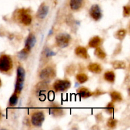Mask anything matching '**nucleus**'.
I'll use <instances>...</instances> for the list:
<instances>
[{"mask_svg":"<svg viewBox=\"0 0 130 130\" xmlns=\"http://www.w3.org/2000/svg\"><path fill=\"white\" fill-rule=\"evenodd\" d=\"M130 15V6L129 5H126L123 7V16L124 17H128Z\"/></svg>","mask_w":130,"mask_h":130,"instance_id":"nucleus-26","label":"nucleus"},{"mask_svg":"<svg viewBox=\"0 0 130 130\" xmlns=\"http://www.w3.org/2000/svg\"><path fill=\"white\" fill-rule=\"evenodd\" d=\"M77 93L79 96H81V98H83V99H86V98L90 97V96H91L93 95L92 92L89 89L85 87L79 88L77 90Z\"/></svg>","mask_w":130,"mask_h":130,"instance_id":"nucleus-15","label":"nucleus"},{"mask_svg":"<svg viewBox=\"0 0 130 130\" xmlns=\"http://www.w3.org/2000/svg\"><path fill=\"white\" fill-rule=\"evenodd\" d=\"M89 14H90V16L91 17V19H93L95 21L99 20L102 17V12L101 8L99 6V5H96V4L91 6V7L90 9V11H89Z\"/></svg>","mask_w":130,"mask_h":130,"instance_id":"nucleus-8","label":"nucleus"},{"mask_svg":"<svg viewBox=\"0 0 130 130\" xmlns=\"http://www.w3.org/2000/svg\"><path fill=\"white\" fill-rule=\"evenodd\" d=\"M76 79L80 84H83L88 80V76L85 73H79L76 75Z\"/></svg>","mask_w":130,"mask_h":130,"instance_id":"nucleus-20","label":"nucleus"},{"mask_svg":"<svg viewBox=\"0 0 130 130\" xmlns=\"http://www.w3.org/2000/svg\"><path fill=\"white\" fill-rule=\"evenodd\" d=\"M1 118V109H0V119Z\"/></svg>","mask_w":130,"mask_h":130,"instance_id":"nucleus-28","label":"nucleus"},{"mask_svg":"<svg viewBox=\"0 0 130 130\" xmlns=\"http://www.w3.org/2000/svg\"><path fill=\"white\" fill-rule=\"evenodd\" d=\"M1 79H0V86H1Z\"/></svg>","mask_w":130,"mask_h":130,"instance_id":"nucleus-29","label":"nucleus"},{"mask_svg":"<svg viewBox=\"0 0 130 130\" xmlns=\"http://www.w3.org/2000/svg\"><path fill=\"white\" fill-rule=\"evenodd\" d=\"M75 54L83 59H87L88 58L87 49L85 47L81 46H79L75 49Z\"/></svg>","mask_w":130,"mask_h":130,"instance_id":"nucleus-11","label":"nucleus"},{"mask_svg":"<svg viewBox=\"0 0 130 130\" xmlns=\"http://www.w3.org/2000/svg\"><path fill=\"white\" fill-rule=\"evenodd\" d=\"M15 18L19 23L25 26H29L31 24L32 18L29 10L25 8H20L15 13Z\"/></svg>","mask_w":130,"mask_h":130,"instance_id":"nucleus-1","label":"nucleus"},{"mask_svg":"<svg viewBox=\"0 0 130 130\" xmlns=\"http://www.w3.org/2000/svg\"><path fill=\"white\" fill-rule=\"evenodd\" d=\"M13 69V61L10 56L3 54L0 56V72L9 73Z\"/></svg>","mask_w":130,"mask_h":130,"instance_id":"nucleus-3","label":"nucleus"},{"mask_svg":"<svg viewBox=\"0 0 130 130\" xmlns=\"http://www.w3.org/2000/svg\"><path fill=\"white\" fill-rule=\"evenodd\" d=\"M102 43V39L100 37L98 36H95L93 37L90 40L88 43L89 47L92 48H96L97 47H99L101 45Z\"/></svg>","mask_w":130,"mask_h":130,"instance_id":"nucleus-14","label":"nucleus"},{"mask_svg":"<svg viewBox=\"0 0 130 130\" xmlns=\"http://www.w3.org/2000/svg\"><path fill=\"white\" fill-rule=\"evenodd\" d=\"M118 124V121L114 118H110L107 123V125L110 128H114Z\"/></svg>","mask_w":130,"mask_h":130,"instance_id":"nucleus-24","label":"nucleus"},{"mask_svg":"<svg viewBox=\"0 0 130 130\" xmlns=\"http://www.w3.org/2000/svg\"><path fill=\"white\" fill-rule=\"evenodd\" d=\"M45 119V114L42 110H36L31 114L30 121L36 127H41Z\"/></svg>","mask_w":130,"mask_h":130,"instance_id":"nucleus-5","label":"nucleus"},{"mask_svg":"<svg viewBox=\"0 0 130 130\" xmlns=\"http://www.w3.org/2000/svg\"><path fill=\"white\" fill-rule=\"evenodd\" d=\"M19 95L16 93H13L12 95L10 97V100H9V105L10 107H14L17 104L18 100H19Z\"/></svg>","mask_w":130,"mask_h":130,"instance_id":"nucleus-22","label":"nucleus"},{"mask_svg":"<svg viewBox=\"0 0 130 130\" xmlns=\"http://www.w3.org/2000/svg\"><path fill=\"white\" fill-rule=\"evenodd\" d=\"M126 34H127L126 30L121 29H119V30H118V31L115 33V35H114V36H115L116 38H117L118 39H119V40H123V39H124V38L126 37Z\"/></svg>","mask_w":130,"mask_h":130,"instance_id":"nucleus-23","label":"nucleus"},{"mask_svg":"<svg viewBox=\"0 0 130 130\" xmlns=\"http://www.w3.org/2000/svg\"><path fill=\"white\" fill-rule=\"evenodd\" d=\"M89 71L94 74H100L102 71V67L98 63H91L88 66Z\"/></svg>","mask_w":130,"mask_h":130,"instance_id":"nucleus-16","label":"nucleus"},{"mask_svg":"<svg viewBox=\"0 0 130 130\" xmlns=\"http://www.w3.org/2000/svg\"><path fill=\"white\" fill-rule=\"evenodd\" d=\"M29 52H28L27 51L25 50L24 48L22 50L20 51V52L18 54V55H19V57H20L21 59H25V58H27L28 55H29Z\"/></svg>","mask_w":130,"mask_h":130,"instance_id":"nucleus-27","label":"nucleus"},{"mask_svg":"<svg viewBox=\"0 0 130 130\" xmlns=\"http://www.w3.org/2000/svg\"><path fill=\"white\" fill-rule=\"evenodd\" d=\"M71 41V36L67 33H60L55 38L56 44L60 48H64L68 46Z\"/></svg>","mask_w":130,"mask_h":130,"instance_id":"nucleus-6","label":"nucleus"},{"mask_svg":"<svg viewBox=\"0 0 130 130\" xmlns=\"http://www.w3.org/2000/svg\"><path fill=\"white\" fill-rule=\"evenodd\" d=\"M48 11H49V7L44 3H43L39 6V8L36 12L37 18L41 19V20H43L47 16Z\"/></svg>","mask_w":130,"mask_h":130,"instance_id":"nucleus-10","label":"nucleus"},{"mask_svg":"<svg viewBox=\"0 0 130 130\" xmlns=\"http://www.w3.org/2000/svg\"><path fill=\"white\" fill-rule=\"evenodd\" d=\"M113 67H114L115 69H124L126 68V62H124V61L121 60H116L114 61L112 63Z\"/></svg>","mask_w":130,"mask_h":130,"instance_id":"nucleus-19","label":"nucleus"},{"mask_svg":"<svg viewBox=\"0 0 130 130\" xmlns=\"http://www.w3.org/2000/svg\"><path fill=\"white\" fill-rule=\"evenodd\" d=\"M25 77V69L22 66H19L17 69V78L15 86L14 93L20 95L22 90H23Z\"/></svg>","mask_w":130,"mask_h":130,"instance_id":"nucleus-2","label":"nucleus"},{"mask_svg":"<svg viewBox=\"0 0 130 130\" xmlns=\"http://www.w3.org/2000/svg\"><path fill=\"white\" fill-rule=\"evenodd\" d=\"M84 0H70V8L72 11H79L83 7Z\"/></svg>","mask_w":130,"mask_h":130,"instance_id":"nucleus-12","label":"nucleus"},{"mask_svg":"<svg viewBox=\"0 0 130 130\" xmlns=\"http://www.w3.org/2000/svg\"><path fill=\"white\" fill-rule=\"evenodd\" d=\"M114 109H115V107H114V102H111L107 104V105L105 107V110L108 114H112V113L114 112Z\"/></svg>","mask_w":130,"mask_h":130,"instance_id":"nucleus-25","label":"nucleus"},{"mask_svg":"<svg viewBox=\"0 0 130 130\" xmlns=\"http://www.w3.org/2000/svg\"><path fill=\"white\" fill-rule=\"evenodd\" d=\"M95 55H96V57L101 60L105 59V57H106L105 52L100 47H97V48H95Z\"/></svg>","mask_w":130,"mask_h":130,"instance_id":"nucleus-21","label":"nucleus"},{"mask_svg":"<svg viewBox=\"0 0 130 130\" xmlns=\"http://www.w3.org/2000/svg\"><path fill=\"white\" fill-rule=\"evenodd\" d=\"M50 113L52 115L54 116L55 117H59L63 114V109L60 107L58 105H55V104H52L49 108Z\"/></svg>","mask_w":130,"mask_h":130,"instance_id":"nucleus-13","label":"nucleus"},{"mask_svg":"<svg viewBox=\"0 0 130 130\" xmlns=\"http://www.w3.org/2000/svg\"><path fill=\"white\" fill-rule=\"evenodd\" d=\"M36 43V38L35 35L33 34L32 33H30L28 36L26 41H25L24 49L27 51L28 52H30V50L33 48V47L35 46Z\"/></svg>","mask_w":130,"mask_h":130,"instance_id":"nucleus-9","label":"nucleus"},{"mask_svg":"<svg viewBox=\"0 0 130 130\" xmlns=\"http://www.w3.org/2000/svg\"><path fill=\"white\" fill-rule=\"evenodd\" d=\"M104 79L110 83H114L116 79V75L114 72L112 71H108L105 72L104 75Z\"/></svg>","mask_w":130,"mask_h":130,"instance_id":"nucleus-17","label":"nucleus"},{"mask_svg":"<svg viewBox=\"0 0 130 130\" xmlns=\"http://www.w3.org/2000/svg\"><path fill=\"white\" fill-rule=\"evenodd\" d=\"M110 97H111L112 102H119L123 100V97L120 93L118 91H113L110 94Z\"/></svg>","mask_w":130,"mask_h":130,"instance_id":"nucleus-18","label":"nucleus"},{"mask_svg":"<svg viewBox=\"0 0 130 130\" xmlns=\"http://www.w3.org/2000/svg\"><path fill=\"white\" fill-rule=\"evenodd\" d=\"M56 69L54 66L50 65L44 67L39 73V78L44 81H50L55 77Z\"/></svg>","mask_w":130,"mask_h":130,"instance_id":"nucleus-4","label":"nucleus"},{"mask_svg":"<svg viewBox=\"0 0 130 130\" xmlns=\"http://www.w3.org/2000/svg\"><path fill=\"white\" fill-rule=\"evenodd\" d=\"M71 86V83L68 79H58L53 83V90L56 92H63L67 91Z\"/></svg>","mask_w":130,"mask_h":130,"instance_id":"nucleus-7","label":"nucleus"}]
</instances>
